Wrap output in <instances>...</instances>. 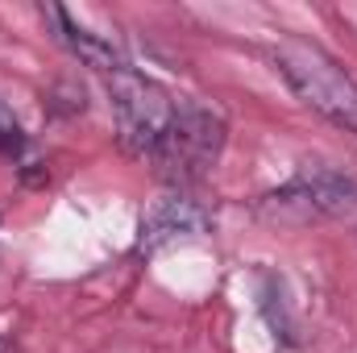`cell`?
<instances>
[{"label": "cell", "mask_w": 357, "mask_h": 353, "mask_svg": "<svg viewBox=\"0 0 357 353\" xmlns=\"http://www.w3.org/2000/svg\"><path fill=\"white\" fill-rule=\"evenodd\" d=\"M274 63H278L282 80L291 84V91L303 104H312L333 125L357 133V84L345 75V67L337 59H328L320 46H307V42L291 38L274 50Z\"/></svg>", "instance_id": "1"}, {"label": "cell", "mask_w": 357, "mask_h": 353, "mask_svg": "<svg viewBox=\"0 0 357 353\" xmlns=\"http://www.w3.org/2000/svg\"><path fill=\"white\" fill-rule=\"evenodd\" d=\"M357 208V179L341 171H303L278 191L262 195V216L266 220H291L307 225L320 216H341Z\"/></svg>", "instance_id": "2"}, {"label": "cell", "mask_w": 357, "mask_h": 353, "mask_svg": "<svg viewBox=\"0 0 357 353\" xmlns=\"http://www.w3.org/2000/svg\"><path fill=\"white\" fill-rule=\"evenodd\" d=\"M225 146V125L216 112L199 108V104H178L162 142L154 146V163L167 171L171 179H195L204 175V167L216 163Z\"/></svg>", "instance_id": "3"}, {"label": "cell", "mask_w": 357, "mask_h": 353, "mask_svg": "<svg viewBox=\"0 0 357 353\" xmlns=\"http://www.w3.org/2000/svg\"><path fill=\"white\" fill-rule=\"evenodd\" d=\"M175 100L158 84L133 75V71H121L112 75V112H116V125H121V137L129 150L137 154H154V146L162 142L171 117H175Z\"/></svg>", "instance_id": "4"}, {"label": "cell", "mask_w": 357, "mask_h": 353, "mask_svg": "<svg viewBox=\"0 0 357 353\" xmlns=\"http://www.w3.org/2000/svg\"><path fill=\"white\" fill-rule=\"evenodd\" d=\"M42 17L54 25V38H59V42H63L75 59H84L88 67H96V71H108V75L129 71V63H125V59H121V54H116L104 38H96V33H88L84 25H75V21H71L59 4H46V8H42Z\"/></svg>", "instance_id": "5"}, {"label": "cell", "mask_w": 357, "mask_h": 353, "mask_svg": "<svg viewBox=\"0 0 357 353\" xmlns=\"http://www.w3.org/2000/svg\"><path fill=\"white\" fill-rule=\"evenodd\" d=\"M204 229V216L187 204V200H167L162 208L150 212L146 220V241H167V237H178V233H199Z\"/></svg>", "instance_id": "6"}, {"label": "cell", "mask_w": 357, "mask_h": 353, "mask_svg": "<svg viewBox=\"0 0 357 353\" xmlns=\"http://www.w3.org/2000/svg\"><path fill=\"white\" fill-rule=\"evenodd\" d=\"M21 146V125H17V117L4 108V100H0V154H13Z\"/></svg>", "instance_id": "7"}, {"label": "cell", "mask_w": 357, "mask_h": 353, "mask_svg": "<svg viewBox=\"0 0 357 353\" xmlns=\"http://www.w3.org/2000/svg\"><path fill=\"white\" fill-rule=\"evenodd\" d=\"M0 353H21V350H17V345H13L8 337H0Z\"/></svg>", "instance_id": "8"}]
</instances>
